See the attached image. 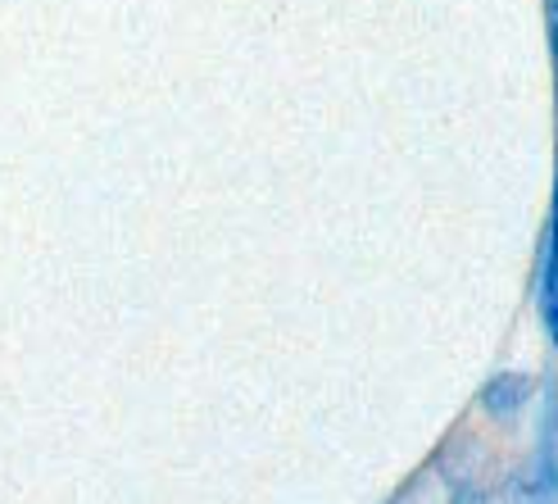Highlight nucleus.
<instances>
[{
	"mask_svg": "<svg viewBox=\"0 0 558 504\" xmlns=\"http://www.w3.org/2000/svg\"><path fill=\"white\" fill-rule=\"evenodd\" d=\"M526 391H532V382H526V377H495V382L486 386V409L509 413V409H518V405H522Z\"/></svg>",
	"mask_w": 558,
	"mask_h": 504,
	"instance_id": "f257e3e1",
	"label": "nucleus"
}]
</instances>
